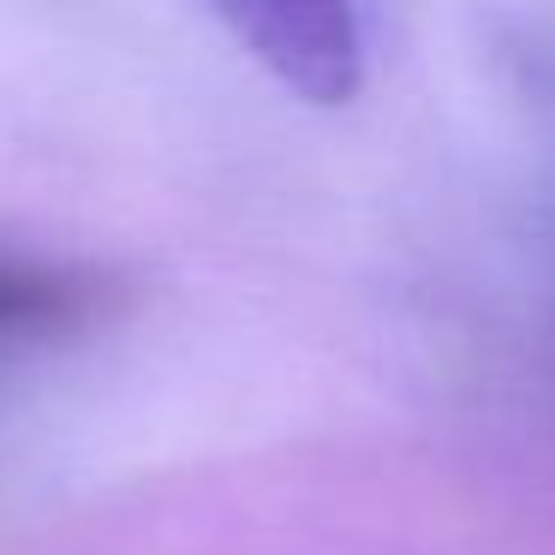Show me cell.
<instances>
[{"mask_svg": "<svg viewBox=\"0 0 555 555\" xmlns=\"http://www.w3.org/2000/svg\"><path fill=\"white\" fill-rule=\"evenodd\" d=\"M251 66H263L305 108H347L364 90V7L359 0H204Z\"/></svg>", "mask_w": 555, "mask_h": 555, "instance_id": "1", "label": "cell"}, {"mask_svg": "<svg viewBox=\"0 0 555 555\" xmlns=\"http://www.w3.org/2000/svg\"><path fill=\"white\" fill-rule=\"evenodd\" d=\"M85 305L66 269L42 263H0V335H30V328H54Z\"/></svg>", "mask_w": 555, "mask_h": 555, "instance_id": "2", "label": "cell"}]
</instances>
